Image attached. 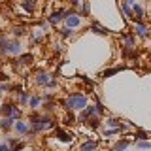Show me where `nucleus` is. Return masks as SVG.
I'll list each match as a JSON object with an SVG mask.
<instances>
[{"label":"nucleus","instance_id":"obj_15","mask_svg":"<svg viewBox=\"0 0 151 151\" xmlns=\"http://www.w3.org/2000/svg\"><path fill=\"white\" fill-rule=\"evenodd\" d=\"M130 145V140H119L115 145H113V151H127Z\"/></svg>","mask_w":151,"mask_h":151},{"label":"nucleus","instance_id":"obj_18","mask_svg":"<svg viewBox=\"0 0 151 151\" xmlns=\"http://www.w3.org/2000/svg\"><path fill=\"white\" fill-rule=\"evenodd\" d=\"M134 144L138 149H151V142H147V140H140V142H134Z\"/></svg>","mask_w":151,"mask_h":151},{"label":"nucleus","instance_id":"obj_21","mask_svg":"<svg viewBox=\"0 0 151 151\" xmlns=\"http://www.w3.org/2000/svg\"><path fill=\"white\" fill-rule=\"evenodd\" d=\"M59 32H60V36H63V38H68V36H72V34H74V30H72L70 27H63Z\"/></svg>","mask_w":151,"mask_h":151},{"label":"nucleus","instance_id":"obj_3","mask_svg":"<svg viewBox=\"0 0 151 151\" xmlns=\"http://www.w3.org/2000/svg\"><path fill=\"white\" fill-rule=\"evenodd\" d=\"M21 51H23V45L19 44L17 40H9V42H8L6 55H21Z\"/></svg>","mask_w":151,"mask_h":151},{"label":"nucleus","instance_id":"obj_16","mask_svg":"<svg viewBox=\"0 0 151 151\" xmlns=\"http://www.w3.org/2000/svg\"><path fill=\"white\" fill-rule=\"evenodd\" d=\"M132 15H136V19H144V8L140 6V4H134V6H132Z\"/></svg>","mask_w":151,"mask_h":151},{"label":"nucleus","instance_id":"obj_25","mask_svg":"<svg viewBox=\"0 0 151 151\" xmlns=\"http://www.w3.org/2000/svg\"><path fill=\"white\" fill-rule=\"evenodd\" d=\"M117 70H119V68H111V70H106V72H104V78H110V76H111V74H115Z\"/></svg>","mask_w":151,"mask_h":151},{"label":"nucleus","instance_id":"obj_20","mask_svg":"<svg viewBox=\"0 0 151 151\" xmlns=\"http://www.w3.org/2000/svg\"><path fill=\"white\" fill-rule=\"evenodd\" d=\"M91 28H93L94 32H98V34H108V30H106L104 27H100L98 23H93V25H91Z\"/></svg>","mask_w":151,"mask_h":151},{"label":"nucleus","instance_id":"obj_2","mask_svg":"<svg viewBox=\"0 0 151 151\" xmlns=\"http://www.w3.org/2000/svg\"><path fill=\"white\" fill-rule=\"evenodd\" d=\"M13 130H15V134L19 136V138H21V136H27V134H28V130H30V127H28L25 121L17 119L15 123H13Z\"/></svg>","mask_w":151,"mask_h":151},{"label":"nucleus","instance_id":"obj_7","mask_svg":"<svg viewBox=\"0 0 151 151\" xmlns=\"http://www.w3.org/2000/svg\"><path fill=\"white\" fill-rule=\"evenodd\" d=\"M13 110H15V104L6 102V104L0 106V115H2V117H12L13 115Z\"/></svg>","mask_w":151,"mask_h":151},{"label":"nucleus","instance_id":"obj_6","mask_svg":"<svg viewBox=\"0 0 151 151\" xmlns=\"http://www.w3.org/2000/svg\"><path fill=\"white\" fill-rule=\"evenodd\" d=\"M64 21H66V27H70V28H74V27H79V25H81V17L76 15V13H68Z\"/></svg>","mask_w":151,"mask_h":151},{"label":"nucleus","instance_id":"obj_28","mask_svg":"<svg viewBox=\"0 0 151 151\" xmlns=\"http://www.w3.org/2000/svg\"><path fill=\"white\" fill-rule=\"evenodd\" d=\"M136 0H125V6H134Z\"/></svg>","mask_w":151,"mask_h":151},{"label":"nucleus","instance_id":"obj_26","mask_svg":"<svg viewBox=\"0 0 151 151\" xmlns=\"http://www.w3.org/2000/svg\"><path fill=\"white\" fill-rule=\"evenodd\" d=\"M9 89V85H6V83H0V96H2V93L4 91H8Z\"/></svg>","mask_w":151,"mask_h":151},{"label":"nucleus","instance_id":"obj_10","mask_svg":"<svg viewBox=\"0 0 151 151\" xmlns=\"http://www.w3.org/2000/svg\"><path fill=\"white\" fill-rule=\"evenodd\" d=\"M106 127L108 129H121V130H125V125H123V123L119 121V119H113V117H108L106 121Z\"/></svg>","mask_w":151,"mask_h":151},{"label":"nucleus","instance_id":"obj_11","mask_svg":"<svg viewBox=\"0 0 151 151\" xmlns=\"http://www.w3.org/2000/svg\"><path fill=\"white\" fill-rule=\"evenodd\" d=\"M96 147H98V144L94 140H87L79 145V151H96Z\"/></svg>","mask_w":151,"mask_h":151},{"label":"nucleus","instance_id":"obj_12","mask_svg":"<svg viewBox=\"0 0 151 151\" xmlns=\"http://www.w3.org/2000/svg\"><path fill=\"white\" fill-rule=\"evenodd\" d=\"M42 104V96H38V94H30L28 96V106H30V110H38Z\"/></svg>","mask_w":151,"mask_h":151},{"label":"nucleus","instance_id":"obj_22","mask_svg":"<svg viewBox=\"0 0 151 151\" xmlns=\"http://www.w3.org/2000/svg\"><path fill=\"white\" fill-rule=\"evenodd\" d=\"M123 44H125V47H134L136 42H134L132 36H125V38H123Z\"/></svg>","mask_w":151,"mask_h":151},{"label":"nucleus","instance_id":"obj_23","mask_svg":"<svg viewBox=\"0 0 151 151\" xmlns=\"http://www.w3.org/2000/svg\"><path fill=\"white\" fill-rule=\"evenodd\" d=\"M13 34H15V36H23V34H25V30H23L21 27H15V28H13Z\"/></svg>","mask_w":151,"mask_h":151},{"label":"nucleus","instance_id":"obj_9","mask_svg":"<svg viewBox=\"0 0 151 151\" xmlns=\"http://www.w3.org/2000/svg\"><path fill=\"white\" fill-rule=\"evenodd\" d=\"M49 81H51V76L47 74V72H38L36 74V83L38 85H44V87H47Z\"/></svg>","mask_w":151,"mask_h":151},{"label":"nucleus","instance_id":"obj_14","mask_svg":"<svg viewBox=\"0 0 151 151\" xmlns=\"http://www.w3.org/2000/svg\"><path fill=\"white\" fill-rule=\"evenodd\" d=\"M28 96H30V91H19L17 93V100L21 106H28Z\"/></svg>","mask_w":151,"mask_h":151},{"label":"nucleus","instance_id":"obj_5","mask_svg":"<svg viewBox=\"0 0 151 151\" xmlns=\"http://www.w3.org/2000/svg\"><path fill=\"white\" fill-rule=\"evenodd\" d=\"M134 34L140 36V38H147V36H149V28L145 27L142 21H136V23H134Z\"/></svg>","mask_w":151,"mask_h":151},{"label":"nucleus","instance_id":"obj_8","mask_svg":"<svg viewBox=\"0 0 151 151\" xmlns=\"http://www.w3.org/2000/svg\"><path fill=\"white\" fill-rule=\"evenodd\" d=\"M66 15H68V12H64V9L55 12V13H51V15H49V23H51V25H59V21L66 19Z\"/></svg>","mask_w":151,"mask_h":151},{"label":"nucleus","instance_id":"obj_30","mask_svg":"<svg viewBox=\"0 0 151 151\" xmlns=\"http://www.w3.org/2000/svg\"><path fill=\"white\" fill-rule=\"evenodd\" d=\"M127 151H129V149H127Z\"/></svg>","mask_w":151,"mask_h":151},{"label":"nucleus","instance_id":"obj_17","mask_svg":"<svg viewBox=\"0 0 151 151\" xmlns=\"http://www.w3.org/2000/svg\"><path fill=\"white\" fill-rule=\"evenodd\" d=\"M8 42H9V38H8V36H0V53H2V55H6Z\"/></svg>","mask_w":151,"mask_h":151},{"label":"nucleus","instance_id":"obj_24","mask_svg":"<svg viewBox=\"0 0 151 151\" xmlns=\"http://www.w3.org/2000/svg\"><path fill=\"white\" fill-rule=\"evenodd\" d=\"M25 8L28 9V12H32V8H34V0H27V2H25Z\"/></svg>","mask_w":151,"mask_h":151},{"label":"nucleus","instance_id":"obj_13","mask_svg":"<svg viewBox=\"0 0 151 151\" xmlns=\"http://www.w3.org/2000/svg\"><path fill=\"white\" fill-rule=\"evenodd\" d=\"M13 121L12 117H2V121H0V129H2L4 132H8V130H12L13 129Z\"/></svg>","mask_w":151,"mask_h":151},{"label":"nucleus","instance_id":"obj_27","mask_svg":"<svg viewBox=\"0 0 151 151\" xmlns=\"http://www.w3.org/2000/svg\"><path fill=\"white\" fill-rule=\"evenodd\" d=\"M0 81H2V83H4V81H8V76H6V74H2V72H0Z\"/></svg>","mask_w":151,"mask_h":151},{"label":"nucleus","instance_id":"obj_19","mask_svg":"<svg viewBox=\"0 0 151 151\" xmlns=\"http://www.w3.org/2000/svg\"><path fill=\"white\" fill-rule=\"evenodd\" d=\"M147 132L145 130H136V136H134V142H140V140H147Z\"/></svg>","mask_w":151,"mask_h":151},{"label":"nucleus","instance_id":"obj_29","mask_svg":"<svg viewBox=\"0 0 151 151\" xmlns=\"http://www.w3.org/2000/svg\"><path fill=\"white\" fill-rule=\"evenodd\" d=\"M70 2H72V4H76V6H78V4H79V0H70Z\"/></svg>","mask_w":151,"mask_h":151},{"label":"nucleus","instance_id":"obj_1","mask_svg":"<svg viewBox=\"0 0 151 151\" xmlns=\"http://www.w3.org/2000/svg\"><path fill=\"white\" fill-rule=\"evenodd\" d=\"M89 104V98L83 93H72L68 98L64 100V108L70 111H81L85 110V106Z\"/></svg>","mask_w":151,"mask_h":151},{"label":"nucleus","instance_id":"obj_4","mask_svg":"<svg viewBox=\"0 0 151 151\" xmlns=\"http://www.w3.org/2000/svg\"><path fill=\"white\" fill-rule=\"evenodd\" d=\"M55 138L59 140V142H63V144H66V145H70L74 142V136H70L66 130H63V129H57V132H55Z\"/></svg>","mask_w":151,"mask_h":151}]
</instances>
